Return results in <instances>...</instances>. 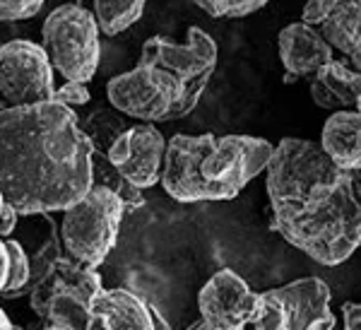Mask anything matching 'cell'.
Listing matches in <instances>:
<instances>
[{"label":"cell","instance_id":"cell-1","mask_svg":"<svg viewBox=\"0 0 361 330\" xmlns=\"http://www.w3.org/2000/svg\"><path fill=\"white\" fill-rule=\"evenodd\" d=\"M92 188V145L54 99L0 114V193L20 215L66 212Z\"/></svg>","mask_w":361,"mask_h":330},{"label":"cell","instance_id":"cell-2","mask_svg":"<svg viewBox=\"0 0 361 330\" xmlns=\"http://www.w3.org/2000/svg\"><path fill=\"white\" fill-rule=\"evenodd\" d=\"M270 227L320 265L347 263L361 246V173L345 171L337 183L313 193L296 215Z\"/></svg>","mask_w":361,"mask_h":330},{"label":"cell","instance_id":"cell-3","mask_svg":"<svg viewBox=\"0 0 361 330\" xmlns=\"http://www.w3.org/2000/svg\"><path fill=\"white\" fill-rule=\"evenodd\" d=\"M342 173L345 171L325 154L320 142L306 138H282L265 166L272 224L296 215L313 193L337 183Z\"/></svg>","mask_w":361,"mask_h":330},{"label":"cell","instance_id":"cell-4","mask_svg":"<svg viewBox=\"0 0 361 330\" xmlns=\"http://www.w3.org/2000/svg\"><path fill=\"white\" fill-rule=\"evenodd\" d=\"M102 289L97 268L63 253L51 275L29 285V306L46 326L85 330L92 318V299Z\"/></svg>","mask_w":361,"mask_h":330},{"label":"cell","instance_id":"cell-5","mask_svg":"<svg viewBox=\"0 0 361 330\" xmlns=\"http://www.w3.org/2000/svg\"><path fill=\"white\" fill-rule=\"evenodd\" d=\"M126 207L116 193L92 186L75 205L63 212L61 241L68 256L80 263L99 268L118 241V227Z\"/></svg>","mask_w":361,"mask_h":330},{"label":"cell","instance_id":"cell-6","mask_svg":"<svg viewBox=\"0 0 361 330\" xmlns=\"http://www.w3.org/2000/svg\"><path fill=\"white\" fill-rule=\"evenodd\" d=\"M42 49L66 82H90L99 68V25L78 3L56 8L44 20Z\"/></svg>","mask_w":361,"mask_h":330},{"label":"cell","instance_id":"cell-7","mask_svg":"<svg viewBox=\"0 0 361 330\" xmlns=\"http://www.w3.org/2000/svg\"><path fill=\"white\" fill-rule=\"evenodd\" d=\"M217 42L200 27H190L185 32V42L176 44L166 37L147 39L140 54V63L164 68L178 78L183 85V106H180V118L193 114V109L200 104L202 92L207 90V82L212 80L214 68H217Z\"/></svg>","mask_w":361,"mask_h":330},{"label":"cell","instance_id":"cell-8","mask_svg":"<svg viewBox=\"0 0 361 330\" xmlns=\"http://www.w3.org/2000/svg\"><path fill=\"white\" fill-rule=\"evenodd\" d=\"M106 97L118 114L145 123H166L180 118L183 85L164 68L137 63L133 71L109 80Z\"/></svg>","mask_w":361,"mask_h":330},{"label":"cell","instance_id":"cell-9","mask_svg":"<svg viewBox=\"0 0 361 330\" xmlns=\"http://www.w3.org/2000/svg\"><path fill=\"white\" fill-rule=\"evenodd\" d=\"M260 316L255 330H333V292L323 277L308 275L282 287L260 292Z\"/></svg>","mask_w":361,"mask_h":330},{"label":"cell","instance_id":"cell-10","mask_svg":"<svg viewBox=\"0 0 361 330\" xmlns=\"http://www.w3.org/2000/svg\"><path fill=\"white\" fill-rule=\"evenodd\" d=\"M217 135H173L166 140L161 186L178 202H212L236 198L231 190L205 176V161L212 152Z\"/></svg>","mask_w":361,"mask_h":330},{"label":"cell","instance_id":"cell-11","mask_svg":"<svg viewBox=\"0 0 361 330\" xmlns=\"http://www.w3.org/2000/svg\"><path fill=\"white\" fill-rule=\"evenodd\" d=\"M54 92V68L42 46L27 39L0 46V94L10 106L49 102Z\"/></svg>","mask_w":361,"mask_h":330},{"label":"cell","instance_id":"cell-12","mask_svg":"<svg viewBox=\"0 0 361 330\" xmlns=\"http://www.w3.org/2000/svg\"><path fill=\"white\" fill-rule=\"evenodd\" d=\"M260 292L229 268L217 270L197 294L200 318L212 330H243L260 316Z\"/></svg>","mask_w":361,"mask_h":330},{"label":"cell","instance_id":"cell-13","mask_svg":"<svg viewBox=\"0 0 361 330\" xmlns=\"http://www.w3.org/2000/svg\"><path fill=\"white\" fill-rule=\"evenodd\" d=\"M275 145L255 135H224L217 138L205 161V176L234 195L265 171Z\"/></svg>","mask_w":361,"mask_h":330},{"label":"cell","instance_id":"cell-14","mask_svg":"<svg viewBox=\"0 0 361 330\" xmlns=\"http://www.w3.org/2000/svg\"><path fill=\"white\" fill-rule=\"evenodd\" d=\"M166 140L154 123H140L128 128L114 147L106 152L109 161L118 169L135 188L145 190L161 181L164 169Z\"/></svg>","mask_w":361,"mask_h":330},{"label":"cell","instance_id":"cell-15","mask_svg":"<svg viewBox=\"0 0 361 330\" xmlns=\"http://www.w3.org/2000/svg\"><path fill=\"white\" fill-rule=\"evenodd\" d=\"M301 22L318 29L337 56L361 51V0H306Z\"/></svg>","mask_w":361,"mask_h":330},{"label":"cell","instance_id":"cell-16","mask_svg":"<svg viewBox=\"0 0 361 330\" xmlns=\"http://www.w3.org/2000/svg\"><path fill=\"white\" fill-rule=\"evenodd\" d=\"M277 51L287 85L316 78L320 68L337 58L335 51L330 49V44L318 34V29L304 25L301 20L292 22V25H287L279 32Z\"/></svg>","mask_w":361,"mask_h":330},{"label":"cell","instance_id":"cell-17","mask_svg":"<svg viewBox=\"0 0 361 330\" xmlns=\"http://www.w3.org/2000/svg\"><path fill=\"white\" fill-rule=\"evenodd\" d=\"M320 147L342 171L361 173V111L342 109L325 118Z\"/></svg>","mask_w":361,"mask_h":330},{"label":"cell","instance_id":"cell-18","mask_svg":"<svg viewBox=\"0 0 361 330\" xmlns=\"http://www.w3.org/2000/svg\"><path fill=\"white\" fill-rule=\"evenodd\" d=\"M92 314L106 318L111 330H154L149 302L130 289H102L92 299Z\"/></svg>","mask_w":361,"mask_h":330},{"label":"cell","instance_id":"cell-19","mask_svg":"<svg viewBox=\"0 0 361 330\" xmlns=\"http://www.w3.org/2000/svg\"><path fill=\"white\" fill-rule=\"evenodd\" d=\"M147 0H78L80 8L90 10L97 20L99 32L116 37L133 27L145 13Z\"/></svg>","mask_w":361,"mask_h":330},{"label":"cell","instance_id":"cell-20","mask_svg":"<svg viewBox=\"0 0 361 330\" xmlns=\"http://www.w3.org/2000/svg\"><path fill=\"white\" fill-rule=\"evenodd\" d=\"M128 128L130 126L126 123L123 114H118L114 106H97L94 111L80 121V130L87 138V142L92 145V152L102 154H106Z\"/></svg>","mask_w":361,"mask_h":330},{"label":"cell","instance_id":"cell-21","mask_svg":"<svg viewBox=\"0 0 361 330\" xmlns=\"http://www.w3.org/2000/svg\"><path fill=\"white\" fill-rule=\"evenodd\" d=\"M92 186H102L116 193L126 210H140L145 205L142 190L133 186L123 173L109 161L106 154L102 152H92Z\"/></svg>","mask_w":361,"mask_h":330},{"label":"cell","instance_id":"cell-22","mask_svg":"<svg viewBox=\"0 0 361 330\" xmlns=\"http://www.w3.org/2000/svg\"><path fill=\"white\" fill-rule=\"evenodd\" d=\"M5 246H8L10 265H8V282H5L0 297L13 299V297H20V294L27 289L29 277H32V270H29V256L25 253V248H22L20 241L8 239L5 241Z\"/></svg>","mask_w":361,"mask_h":330},{"label":"cell","instance_id":"cell-23","mask_svg":"<svg viewBox=\"0 0 361 330\" xmlns=\"http://www.w3.org/2000/svg\"><path fill=\"white\" fill-rule=\"evenodd\" d=\"M46 0H0V22H20L34 17Z\"/></svg>","mask_w":361,"mask_h":330},{"label":"cell","instance_id":"cell-24","mask_svg":"<svg viewBox=\"0 0 361 330\" xmlns=\"http://www.w3.org/2000/svg\"><path fill=\"white\" fill-rule=\"evenodd\" d=\"M51 99L63 104V106H68V109H75V106H85V104H90L92 94H90V90H87L85 82H66L63 87H58Z\"/></svg>","mask_w":361,"mask_h":330},{"label":"cell","instance_id":"cell-25","mask_svg":"<svg viewBox=\"0 0 361 330\" xmlns=\"http://www.w3.org/2000/svg\"><path fill=\"white\" fill-rule=\"evenodd\" d=\"M308 94H311L313 104H316V106H320V109H325V111H330V114L342 111V104L337 102V97L328 90V87L320 82L318 75H316V78L308 80Z\"/></svg>","mask_w":361,"mask_h":330},{"label":"cell","instance_id":"cell-26","mask_svg":"<svg viewBox=\"0 0 361 330\" xmlns=\"http://www.w3.org/2000/svg\"><path fill=\"white\" fill-rule=\"evenodd\" d=\"M270 0H222V17H248L263 10Z\"/></svg>","mask_w":361,"mask_h":330},{"label":"cell","instance_id":"cell-27","mask_svg":"<svg viewBox=\"0 0 361 330\" xmlns=\"http://www.w3.org/2000/svg\"><path fill=\"white\" fill-rule=\"evenodd\" d=\"M342 330H361V302L342 304Z\"/></svg>","mask_w":361,"mask_h":330},{"label":"cell","instance_id":"cell-28","mask_svg":"<svg viewBox=\"0 0 361 330\" xmlns=\"http://www.w3.org/2000/svg\"><path fill=\"white\" fill-rule=\"evenodd\" d=\"M17 219H20V212L10 202H3V207H0V239L13 234L17 227Z\"/></svg>","mask_w":361,"mask_h":330},{"label":"cell","instance_id":"cell-29","mask_svg":"<svg viewBox=\"0 0 361 330\" xmlns=\"http://www.w3.org/2000/svg\"><path fill=\"white\" fill-rule=\"evenodd\" d=\"M193 3L209 17H222V0H193Z\"/></svg>","mask_w":361,"mask_h":330},{"label":"cell","instance_id":"cell-30","mask_svg":"<svg viewBox=\"0 0 361 330\" xmlns=\"http://www.w3.org/2000/svg\"><path fill=\"white\" fill-rule=\"evenodd\" d=\"M8 265H10V260H8V246H5V241L0 239V292H3L5 282H8Z\"/></svg>","mask_w":361,"mask_h":330},{"label":"cell","instance_id":"cell-31","mask_svg":"<svg viewBox=\"0 0 361 330\" xmlns=\"http://www.w3.org/2000/svg\"><path fill=\"white\" fill-rule=\"evenodd\" d=\"M149 311H152V323H154V330H173L171 326H169V321L164 316H161V311L157 309V306L149 302Z\"/></svg>","mask_w":361,"mask_h":330},{"label":"cell","instance_id":"cell-32","mask_svg":"<svg viewBox=\"0 0 361 330\" xmlns=\"http://www.w3.org/2000/svg\"><path fill=\"white\" fill-rule=\"evenodd\" d=\"M85 330H111V326H109V321H106L104 316L92 314L90 323H87V328H85Z\"/></svg>","mask_w":361,"mask_h":330},{"label":"cell","instance_id":"cell-33","mask_svg":"<svg viewBox=\"0 0 361 330\" xmlns=\"http://www.w3.org/2000/svg\"><path fill=\"white\" fill-rule=\"evenodd\" d=\"M342 61H345L347 68H352L354 73H361V51H359V54H354V56H349V58H342Z\"/></svg>","mask_w":361,"mask_h":330},{"label":"cell","instance_id":"cell-34","mask_svg":"<svg viewBox=\"0 0 361 330\" xmlns=\"http://www.w3.org/2000/svg\"><path fill=\"white\" fill-rule=\"evenodd\" d=\"M0 330H13V323H10V318L3 309H0Z\"/></svg>","mask_w":361,"mask_h":330},{"label":"cell","instance_id":"cell-35","mask_svg":"<svg viewBox=\"0 0 361 330\" xmlns=\"http://www.w3.org/2000/svg\"><path fill=\"white\" fill-rule=\"evenodd\" d=\"M185 330H212V328H209L207 323H205V321H202V318H200V321H197V323H193V326H188V328H185Z\"/></svg>","mask_w":361,"mask_h":330},{"label":"cell","instance_id":"cell-36","mask_svg":"<svg viewBox=\"0 0 361 330\" xmlns=\"http://www.w3.org/2000/svg\"><path fill=\"white\" fill-rule=\"evenodd\" d=\"M8 106H10L8 102H3V99H0V114H3V111H5V109H8Z\"/></svg>","mask_w":361,"mask_h":330},{"label":"cell","instance_id":"cell-37","mask_svg":"<svg viewBox=\"0 0 361 330\" xmlns=\"http://www.w3.org/2000/svg\"><path fill=\"white\" fill-rule=\"evenodd\" d=\"M44 330H70V328H61V326H46Z\"/></svg>","mask_w":361,"mask_h":330},{"label":"cell","instance_id":"cell-38","mask_svg":"<svg viewBox=\"0 0 361 330\" xmlns=\"http://www.w3.org/2000/svg\"><path fill=\"white\" fill-rule=\"evenodd\" d=\"M3 202H5V198H3V193H0V207H3Z\"/></svg>","mask_w":361,"mask_h":330},{"label":"cell","instance_id":"cell-39","mask_svg":"<svg viewBox=\"0 0 361 330\" xmlns=\"http://www.w3.org/2000/svg\"><path fill=\"white\" fill-rule=\"evenodd\" d=\"M13 330H27V328H20V326H13Z\"/></svg>","mask_w":361,"mask_h":330},{"label":"cell","instance_id":"cell-40","mask_svg":"<svg viewBox=\"0 0 361 330\" xmlns=\"http://www.w3.org/2000/svg\"><path fill=\"white\" fill-rule=\"evenodd\" d=\"M357 109H359V111H361V99H359V104H357Z\"/></svg>","mask_w":361,"mask_h":330}]
</instances>
